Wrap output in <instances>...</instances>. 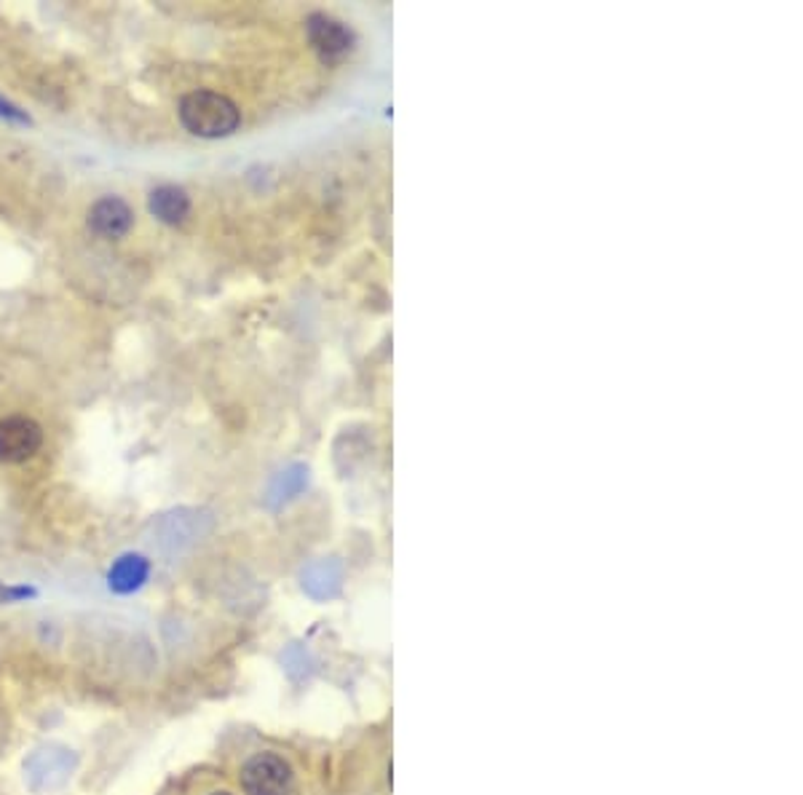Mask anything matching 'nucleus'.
Here are the masks:
<instances>
[{
    "label": "nucleus",
    "mask_w": 803,
    "mask_h": 795,
    "mask_svg": "<svg viewBox=\"0 0 803 795\" xmlns=\"http://www.w3.org/2000/svg\"><path fill=\"white\" fill-rule=\"evenodd\" d=\"M179 124L188 130L193 137L204 140H220L228 137L239 130L241 111L236 102L225 97L220 92H209V89H198V92L185 94L177 107Z\"/></svg>",
    "instance_id": "f257e3e1"
},
{
    "label": "nucleus",
    "mask_w": 803,
    "mask_h": 795,
    "mask_svg": "<svg viewBox=\"0 0 803 795\" xmlns=\"http://www.w3.org/2000/svg\"><path fill=\"white\" fill-rule=\"evenodd\" d=\"M244 795H292L295 772L285 755L262 750L241 766L239 774Z\"/></svg>",
    "instance_id": "f03ea898"
},
{
    "label": "nucleus",
    "mask_w": 803,
    "mask_h": 795,
    "mask_svg": "<svg viewBox=\"0 0 803 795\" xmlns=\"http://www.w3.org/2000/svg\"><path fill=\"white\" fill-rule=\"evenodd\" d=\"M43 429L28 415H9L0 421V464H24L41 451Z\"/></svg>",
    "instance_id": "7ed1b4c3"
},
{
    "label": "nucleus",
    "mask_w": 803,
    "mask_h": 795,
    "mask_svg": "<svg viewBox=\"0 0 803 795\" xmlns=\"http://www.w3.org/2000/svg\"><path fill=\"white\" fill-rule=\"evenodd\" d=\"M306 35L311 49L325 62H336L353 49V30L330 14H311L306 19Z\"/></svg>",
    "instance_id": "20e7f679"
},
{
    "label": "nucleus",
    "mask_w": 803,
    "mask_h": 795,
    "mask_svg": "<svg viewBox=\"0 0 803 795\" xmlns=\"http://www.w3.org/2000/svg\"><path fill=\"white\" fill-rule=\"evenodd\" d=\"M86 223L92 234L100 236V239H121L134 226V211L124 198L105 196L92 204Z\"/></svg>",
    "instance_id": "39448f33"
},
{
    "label": "nucleus",
    "mask_w": 803,
    "mask_h": 795,
    "mask_svg": "<svg viewBox=\"0 0 803 795\" xmlns=\"http://www.w3.org/2000/svg\"><path fill=\"white\" fill-rule=\"evenodd\" d=\"M147 579H151V560L134 553L121 555L107 570V587L115 595L137 592V589L145 587Z\"/></svg>",
    "instance_id": "423d86ee"
},
{
    "label": "nucleus",
    "mask_w": 803,
    "mask_h": 795,
    "mask_svg": "<svg viewBox=\"0 0 803 795\" xmlns=\"http://www.w3.org/2000/svg\"><path fill=\"white\" fill-rule=\"evenodd\" d=\"M147 209L166 226H179L191 215V196L177 185H158L147 196Z\"/></svg>",
    "instance_id": "0eeeda50"
},
{
    "label": "nucleus",
    "mask_w": 803,
    "mask_h": 795,
    "mask_svg": "<svg viewBox=\"0 0 803 795\" xmlns=\"http://www.w3.org/2000/svg\"><path fill=\"white\" fill-rule=\"evenodd\" d=\"M0 118L14 121V124H24V126L32 124V118H30L28 113L22 111V107H17L14 102H9V100H3V97H0Z\"/></svg>",
    "instance_id": "6e6552de"
},
{
    "label": "nucleus",
    "mask_w": 803,
    "mask_h": 795,
    "mask_svg": "<svg viewBox=\"0 0 803 795\" xmlns=\"http://www.w3.org/2000/svg\"><path fill=\"white\" fill-rule=\"evenodd\" d=\"M35 598V589L32 587H6L0 585V606L3 602H19V600H28Z\"/></svg>",
    "instance_id": "1a4fd4ad"
},
{
    "label": "nucleus",
    "mask_w": 803,
    "mask_h": 795,
    "mask_svg": "<svg viewBox=\"0 0 803 795\" xmlns=\"http://www.w3.org/2000/svg\"><path fill=\"white\" fill-rule=\"evenodd\" d=\"M209 795H230V793H225V791H217V793H209Z\"/></svg>",
    "instance_id": "9d476101"
}]
</instances>
